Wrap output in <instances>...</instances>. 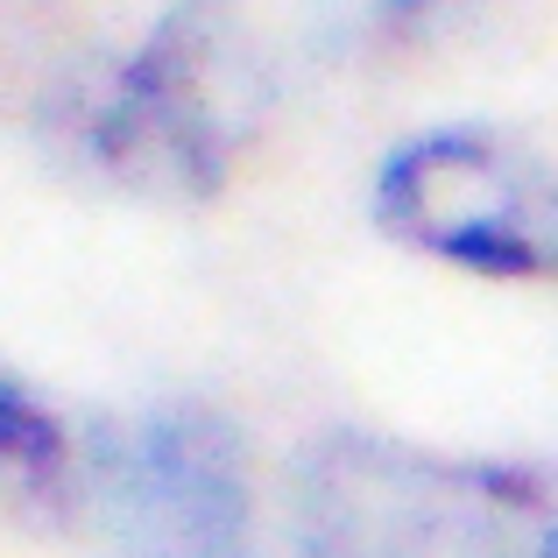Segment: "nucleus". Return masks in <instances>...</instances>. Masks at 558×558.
Segmentation results:
<instances>
[{
	"label": "nucleus",
	"mask_w": 558,
	"mask_h": 558,
	"mask_svg": "<svg viewBox=\"0 0 558 558\" xmlns=\"http://www.w3.org/2000/svg\"><path fill=\"white\" fill-rule=\"evenodd\" d=\"M276 107L255 28L227 0H178L85 113L99 170L156 198H213Z\"/></svg>",
	"instance_id": "f257e3e1"
},
{
	"label": "nucleus",
	"mask_w": 558,
	"mask_h": 558,
	"mask_svg": "<svg viewBox=\"0 0 558 558\" xmlns=\"http://www.w3.org/2000/svg\"><path fill=\"white\" fill-rule=\"evenodd\" d=\"M424 8H432V0H381V22H389V28H410Z\"/></svg>",
	"instance_id": "39448f33"
},
{
	"label": "nucleus",
	"mask_w": 558,
	"mask_h": 558,
	"mask_svg": "<svg viewBox=\"0 0 558 558\" xmlns=\"http://www.w3.org/2000/svg\"><path fill=\"white\" fill-rule=\"evenodd\" d=\"M85 466L107 488L113 558H255L241 432L219 410H149Z\"/></svg>",
	"instance_id": "7ed1b4c3"
},
{
	"label": "nucleus",
	"mask_w": 558,
	"mask_h": 558,
	"mask_svg": "<svg viewBox=\"0 0 558 558\" xmlns=\"http://www.w3.org/2000/svg\"><path fill=\"white\" fill-rule=\"evenodd\" d=\"M375 219L403 247L488 283H537L558 262V198L537 149L502 128H432L375 170Z\"/></svg>",
	"instance_id": "f03ea898"
},
{
	"label": "nucleus",
	"mask_w": 558,
	"mask_h": 558,
	"mask_svg": "<svg viewBox=\"0 0 558 558\" xmlns=\"http://www.w3.org/2000/svg\"><path fill=\"white\" fill-rule=\"evenodd\" d=\"M0 481L36 509H71L85 481V452L71 446L64 417L8 368H0Z\"/></svg>",
	"instance_id": "20e7f679"
}]
</instances>
